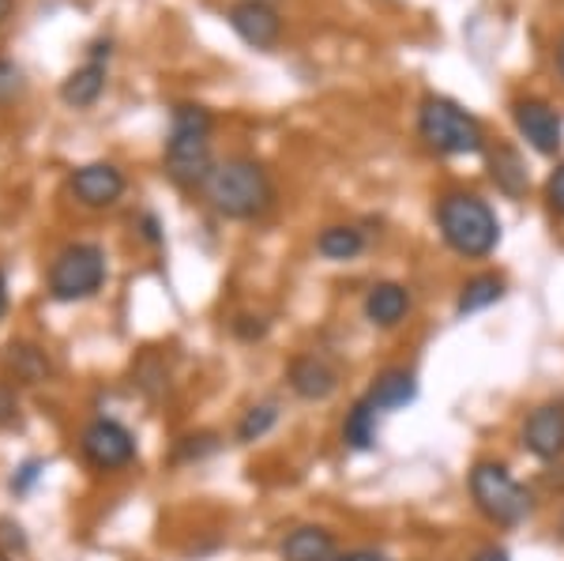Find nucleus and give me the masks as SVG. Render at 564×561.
<instances>
[{
    "label": "nucleus",
    "instance_id": "nucleus-1",
    "mask_svg": "<svg viewBox=\"0 0 564 561\" xmlns=\"http://www.w3.org/2000/svg\"><path fill=\"white\" fill-rule=\"evenodd\" d=\"M204 193L218 215L226 219H257L275 204V185L268 170L252 159H226L204 181Z\"/></svg>",
    "mask_w": 564,
    "mask_h": 561
},
{
    "label": "nucleus",
    "instance_id": "nucleus-2",
    "mask_svg": "<svg viewBox=\"0 0 564 561\" xmlns=\"http://www.w3.org/2000/svg\"><path fill=\"white\" fill-rule=\"evenodd\" d=\"M436 226L448 249L467 260H486L500 246V219L481 196L475 193H448L436 204Z\"/></svg>",
    "mask_w": 564,
    "mask_h": 561
},
{
    "label": "nucleus",
    "instance_id": "nucleus-3",
    "mask_svg": "<svg viewBox=\"0 0 564 561\" xmlns=\"http://www.w3.org/2000/svg\"><path fill=\"white\" fill-rule=\"evenodd\" d=\"M212 114L196 103H181L170 121L166 140V174L177 181L181 188H196L212 177Z\"/></svg>",
    "mask_w": 564,
    "mask_h": 561
},
{
    "label": "nucleus",
    "instance_id": "nucleus-4",
    "mask_svg": "<svg viewBox=\"0 0 564 561\" xmlns=\"http://www.w3.org/2000/svg\"><path fill=\"white\" fill-rule=\"evenodd\" d=\"M417 136L441 155H478L486 151V132L478 117H470L452 98L430 95L417 110Z\"/></svg>",
    "mask_w": 564,
    "mask_h": 561
},
{
    "label": "nucleus",
    "instance_id": "nucleus-5",
    "mask_svg": "<svg viewBox=\"0 0 564 561\" xmlns=\"http://www.w3.org/2000/svg\"><path fill=\"white\" fill-rule=\"evenodd\" d=\"M470 497H475V509L497 528H516L531 517V494L527 486L508 472L505 464L494 460H481L470 472Z\"/></svg>",
    "mask_w": 564,
    "mask_h": 561
},
{
    "label": "nucleus",
    "instance_id": "nucleus-6",
    "mask_svg": "<svg viewBox=\"0 0 564 561\" xmlns=\"http://www.w3.org/2000/svg\"><path fill=\"white\" fill-rule=\"evenodd\" d=\"M106 283V252L90 241H76L53 260L50 268V294L57 302H84L98 294Z\"/></svg>",
    "mask_w": 564,
    "mask_h": 561
},
{
    "label": "nucleus",
    "instance_id": "nucleus-7",
    "mask_svg": "<svg viewBox=\"0 0 564 561\" xmlns=\"http://www.w3.org/2000/svg\"><path fill=\"white\" fill-rule=\"evenodd\" d=\"M512 117H516L520 136L539 155H557L564 143V125H561V114L553 110L550 103H542V98H520V103L512 106Z\"/></svg>",
    "mask_w": 564,
    "mask_h": 561
},
{
    "label": "nucleus",
    "instance_id": "nucleus-8",
    "mask_svg": "<svg viewBox=\"0 0 564 561\" xmlns=\"http://www.w3.org/2000/svg\"><path fill=\"white\" fill-rule=\"evenodd\" d=\"M84 456L102 472H117V467H129L135 456L132 433L113 419H98L84 430Z\"/></svg>",
    "mask_w": 564,
    "mask_h": 561
},
{
    "label": "nucleus",
    "instance_id": "nucleus-9",
    "mask_svg": "<svg viewBox=\"0 0 564 561\" xmlns=\"http://www.w3.org/2000/svg\"><path fill=\"white\" fill-rule=\"evenodd\" d=\"M523 449L542 464L564 456V403H542L523 419Z\"/></svg>",
    "mask_w": 564,
    "mask_h": 561
},
{
    "label": "nucleus",
    "instance_id": "nucleus-10",
    "mask_svg": "<svg viewBox=\"0 0 564 561\" xmlns=\"http://www.w3.org/2000/svg\"><path fill=\"white\" fill-rule=\"evenodd\" d=\"M226 20H230L234 34H238L241 42H249L252 50H271V45L282 39L279 12L271 4H263V0H238Z\"/></svg>",
    "mask_w": 564,
    "mask_h": 561
},
{
    "label": "nucleus",
    "instance_id": "nucleus-11",
    "mask_svg": "<svg viewBox=\"0 0 564 561\" xmlns=\"http://www.w3.org/2000/svg\"><path fill=\"white\" fill-rule=\"evenodd\" d=\"M72 193L84 207H113L124 196V174L113 162H87L72 174Z\"/></svg>",
    "mask_w": 564,
    "mask_h": 561
},
{
    "label": "nucleus",
    "instance_id": "nucleus-12",
    "mask_svg": "<svg viewBox=\"0 0 564 561\" xmlns=\"http://www.w3.org/2000/svg\"><path fill=\"white\" fill-rule=\"evenodd\" d=\"M286 381L302 400L324 403V400H332L335 388H339V369H335L332 362H324L321 355H297L286 369Z\"/></svg>",
    "mask_w": 564,
    "mask_h": 561
},
{
    "label": "nucleus",
    "instance_id": "nucleus-13",
    "mask_svg": "<svg viewBox=\"0 0 564 561\" xmlns=\"http://www.w3.org/2000/svg\"><path fill=\"white\" fill-rule=\"evenodd\" d=\"M411 316V291L403 283H372L366 294V321L372 328H399Z\"/></svg>",
    "mask_w": 564,
    "mask_h": 561
},
{
    "label": "nucleus",
    "instance_id": "nucleus-14",
    "mask_svg": "<svg viewBox=\"0 0 564 561\" xmlns=\"http://www.w3.org/2000/svg\"><path fill=\"white\" fill-rule=\"evenodd\" d=\"M366 400L377 407V411H403V407H411L417 400V377L414 369L406 366H391L384 374L372 377Z\"/></svg>",
    "mask_w": 564,
    "mask_h": 561
},
{
    "label": "nucleus",
    "instance_id": "nucleus-15",
    "mask_svg": "<svg viewBox=\"0 0 564 561\" xmlns=\"http://www.w3.org/2000/svg\"><path fill=\"white\" fill-rule=\"evenodd\" d=\"M489 177L508 201H520V196L531 188V174H527V162L520 159V151L508 148V143H497L489 151Z\"/></svg>",
    "mask_w": 564,
    "mask_h": 561
},
{
    "label": "nucleus",
    "instance_id": "nucleus-16",
    "mask_svg": "<svg viewBox=\"0 0 564 561\" xmlns=\"http://www.w3.org/2000/svg\"><path fill=\"white\" fill-rule=\"evenodd\" d=\"M282 561H327L335 554V536L321 524H305V528H294L279 547Z\"/></svg>",
    "mask_w": 564,
    "mask_h": 561
},
{
    "label": "nucleus",
    "instance_id": "nucleus-17",
    "mask_svg": "<svg viewBox=\"0 0 564 561\" xmlns=\"http://www.w3.org/2000/svg\"><path fill=\"white\" fill-rule=\"evenodd\" d=\"M102 90H106V65L102 61H87L84 68H76L61 84V98L68 106H76V110H87V106H95L102 98Z\"/></svg>",
    "mask_w": 564,
    "mask_h": 561
},
{
    "label": "nucleus",
    "instance_id": "nucleus-18",
    "mask_svg": "<svg viewBox=\"0 0 564 561\" xmlns=\"http://www.w3.org/2000/svg\"><path fill=\"white\" fill-rule=\"evenodd\" d=\"M377 407H372L369 400H358L347 411V419H343V445H347L350 452H369L377 449Z\"/></svg>",
    "mask_w": 564,
    "mask_h": 561
},
{
    "label": "nucleus",
    "instance_id": "nucleus-19",
    "mask_svg": "<svg viewBox=\"0 0 564 561\" xmlns=\"http://www.w3.org/2000/svg\"><path fill=\"white\" fill-rule=\"evenodd\" d=\"M505 298V279L500 276H475L459 287V298H456V313L459 316H470V313H481L489 305H497Z\"/></svg>",
    "mask_w": 564,
    "mask_h": 561
},
{
    "label": "nucleus",
    "instance_id": "nucleus-20",
    "mask_svg": "<svg viewBox=\"0 0 564 561\" xmlns=\"http://www.w3.org/2000/svg\"><path fill=\"white\" fill-rule=\"evenodd\" d=\"M316 249L327 260H354L366 249V234L358 226H327L321 238H316Z\"/></svg>",
    "mask_w": 564,
    "mask_h": 561
},
{
    "label": "nucleus",
    "instance_id": "nucleus-21",
    "mask_svg": "<svg viewBox=\"0 0 564 561\" xmlns=\"http://www.w3.org/2000/svg\"><path fill=\"white\" fill-rule=\"evenodd\" d=\"M275 422H279V407L275 403H257V407H249L245 411V419L238 422V441H260V438H268L271 430H275Z\"/></svg>",
    "mask_w": 564,
    "mask_h": 561
},
{
    "label": "nucleus",
    "instance_id": "nucleus-22",
    "mask_svg": "<svg viewBox=\"0 0 564 561\" xmlns=\"http://www.w3.org/2000/svg\"><path fill=\"white\" fill-rule=\"evenodd\" d=\"M8 362H12V369L23 381H42V377L50 374V358H45L39 347H12Z\"/></svg>",
    "mask_w": 564,
    "mask_h": 561
},
{
    "label": "nucleus",
    "instance_id": "nucleus-23",
    "mask_svg": "<svg viewBox=\"0 0 564 561\" xmlns=\"http://www.w3.org/2000/svg\"><path fill=\"white\" fill-rule=\"evenodd\" d=\"M26 90V76H23V68L15 65V61H4L0 57V106H8V103H15Z\"/></svg>",
    "mask_w": 564,
    "mask_h": 561
},
{
    "label": "nucleus",
    "instance_id": "nucleus-24",
    "mask_svg": "<svg viewBox=\"0 0 564 561\" xmlns=\"http://www.w3.org/2000/svg\"><path fill=\"white\" fill-rule=\"evenodd\" d=\"M545 204L557 219H564V162H557V170L545 177Z\"/></svg>",
    "mask_w": 564,
    "mask_h": 561
},
{
    "label": "nucleus",
    "instance_id": "nucleus-25",
    "mask_svg": "<svg viewBox=\"0 0 564 561\" xmlns=\"http://www.w3.org/2000/svg\"><path fill=\"white\" fill-rule=\"evenodd\" d=\"M263 332H268V324H263L260 316H238V321H234V336H241V339H260Z\"/></svg>",
    "mask_w": 564,
    "mask_h": 561
},
{
    "label": "nucleus",
    "instance_id": "nucleus-26",
    "mask_svg": "<svg viewBox=\"0 0 564 561\" xmlns=\"http://www.w3.org/2000/svg\"><path fill=\"white\" fill-rule=\"evenodd\" d=\"M15 396H12V388L8 385H0V427H8V422H15Z\"/></svg>",
    "mask_w": 564,
    "mask_h": 561
},
{
    "label": "nucleus",
    "instance_id": "nucleus-27",
    "mask_svg": "<svg viewBox=\"0 0 564 561\" xmlns=\"http://www.w3.org/2000/svg\"><path fill=\"white\" fill-rule=\"evenodd\" d=\"M327 561H391V558H384L380 550H347V554H339V550H335Z\"/></svg>",
    "mask_w": 564,
    "mask_h": 561
},
{
    "label": "nucleus",
    "instance_id": "nucleus-28",
    "mask_svg": "<svg viewBox=\"0 0 564 561\" xmlns=\"http://www.w3.org/2000/svg\"><path fill=\"white\" fill-rule=\"evenodd\" d=\"M470 561H512V558H508L505 547H481Z\"/></svg>",
    "mask_w": 564,
    "mask_h": 561
},
{
    "label": "nucleus",
    "instance_id": "nucleus-29",
    "mask_svg": "<svg viewBox=\"0 0 564 561\" xmlns=\"http://www.w3.org/2000/svg\"><path fill=\"white\" fill-rule=\"evenodd\" d=\"M8 313V287H4V276H0V316Z\"/></svg>",
    "mask_w": 564,
    "mask_h": 561
},
{
    "label": "nucleus",
    "instance_id": "nucleus-30",
    "mask_svg": "<svg viewBox=\"0 0 564 561\" xmlns=\"http://www.w3.org/2000/svg\"><path fill=\"white\" fill-rule=\"evenodd\" d=\"M557 72H561V79H564V34H561V42H557Z\"/></svg>",
    "mask_w": 564,
    "mask_h": 561
},
{
    "label": "nucleus",
    "instance_id": "nucleus-31",
    "mask_svg": "<svg viewBox=\"0 0 564 561\" xmlns=\"http://www.w3.org/2000/svg\"><path fill=\"white\" fill-rule=\"evenodd\" d=\"M12 15V0H0V20H8Z\"/></svg>",
    "mask_w": 564,
    "mask_h": 561
},
{
    "label": "nucleus",
    "instance_id": "nucleus-32",
    "mask_svg": "<svg viewBox=\"0 0 564 561\" xmlns=\"http://www.w3.org/2000/svg\"><path fill=\"white\" fill-rule=\"evenodd\" d=\"M557 531H561V536H564V513H561V524H557Z\"/></svg>",
    "mask_w": 564,
    "mask_h": 561
},
{
    "label": "nucleus",
    "instance_id": "nucleus-33",
    "mask_svg": "<svg viewBox=\"0 0 564 561\" xmlns=\"http://www.w3.org/2000/svg\"><path fill=\"white\" fill-rule=\"evenodd\" d=\"M263 4H271V0H263Z\"/></svg>",
    "mask_w": 564,
    "mask_h": 561
}]
</instances>
